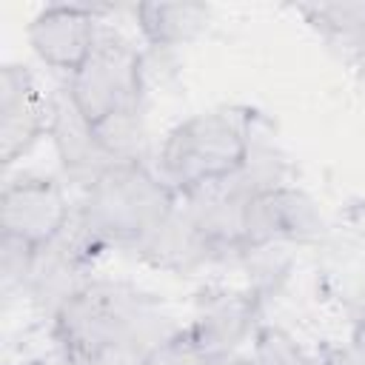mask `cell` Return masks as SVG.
I'll list each match as a JSON object with an SVG mask.
<instances>
[{
  "mask_svg": "<svg viewBox=\"0 0 365 365\" xmlns=\"http://www.w3.org/2000/svg\"><path fill=\"white\" fill-rule=\"evenodd\" d=\"M302 362H305V351L297 345V339L288 331L277 325H262L254 334L248 365H302Z\"/></svg>",
  "mask_w": 365,
  "mask_h": 365,
  "instance_id": "9a60e30c",
  "label": "cell"
},
{
  "mask_svg": "<svg viewBox=\"0 0 365 365\" xmlns=\"http://www.w3.org/2000/svg\"><path fill=\"white\" fill-rule=\"evenodd\" d=\"M97 29L100 23L86 6L54 3L29 23V43L43 63L71 74L88 57Z\"/></svg>",
  "mask_w": 365,
  "mask_h": 365,
  "instance_id": "ba28073f",
  "label": "cell"
},
{
  "mask_svg": "<svg viewBox=\"0 0 365 365\" xmlns=\"http://www.w3.org/2000/svg\"><path fill=\"white\" fill-rule=\"evenodd\" d=\"M348 356L354 365H365V317L354 325L351 342H348Z\"/></svg>",
  "mask_w": 365,
  "mask_h": 365,
  "instance_id": "d6986e66",
  "label": "cell"
},
{
  "mask_svg": "<svg viewBox=\"0 0 365 365\" xmlns=\"http://www.w3.org/2000/svg\"><path fill=\"white\" fill-rule=\"evenodd\" d=\"M302 365H354L348 351H336V348H319L314 354H305Z\"/></svg>",
  "mask_w": 365,
  "mask_h": 365,
  "instance_id": "ac0fdd59",
  "label": "cell"
},
{
  "mask_svg": "<svg viewBox=\"0 0 365 365\" xmlns=\"http://www.w3.org/2000/svg\"><path fill=\"white\" fill-rule=\"evenodd\" d=\"M299 11L334 51L365 57V3H314Z\"/></svg>",
  "mask_w": 365,
  "mask_h": 365,
  "instance_id": "4fadbf2b",
  "label": "cell"
},
{
  "mask_svg": "<svg viewBox=\"0 0 365 365\" xmlns=\"http://www.w3.org/2000/svg\"><path fill=\"white\" fill-rule=\"evenodd\" d=\"M259 308L262 297L257 291H220L200 302L197 319L188 331L211 354L228 359L248 336L259 331Z\"/></svg>",
  "mask_w": 365,
  "mask_h": 365,
  "instance_id": "30bf717a",
  "label": "cell"
},
{
  "mask_svg": "<svg viewBox=\"0 0 365 365\" xmlns=\"http://www.w3.org/2000/svg\"><path fill=\"white\" fill-rule=\"evenodd\" d=\"M140 31L157 48H171L194 40L208 23V6L194 0H151L134 9Z\"/></svg>",
  "mask_w": 365,
  "mask_h": 365,
  "instance_id": "7c38bea8",
  "label": "cell"
},
{
  "mask_svg": "<svg viewBox=\"0 0 365 365\" xmlns=\"http://www.w3.org/2000/svg\"><path fill=\"white\" fill-rule=\"evenodd\" d=\"M46 134L51 137V145L57 151V160L66 177H71L80 185H91L108 165H114V160L100 145L94 125L77 111L66 88L48 97V131Z\"/></svg>",
  "mask_w": 365,
  "mask_h": 365,
  "instance_id": "9c48e42d",
  "label": "cell"
},
{
  "mask_svg": "<svg viewBox=\"0 0 365 365\" xmlns=\"http://www.w3.org/2000/svg\"><path fill=\"white\" fill-rule=\"evenodd\" d=\"M177 200L174 188L143 160H125L86 185L74 225L94 248H137L177 208Z\"/></svg>",
  "mask_w": 365,
  "mask_h": 365,
  "instance_id": "7a4b0ae2",
  "label": "cell"
},
{
  "mask_svg": "<svg viewBox=\"0 0 365 365\" xmlns=\"http://www.w3.org/2000/svg\"><path fill=\"white\" fill-rule=\"evenodd\" d=\"M356 83H359V88H362V94H365V57H362L359 66H356Z\"/></svg>",
  "mask_w": 365,
  "mask_h": 365,
  "instance_id": "ffe728a7",
  "label": "cell"
},
{
  "mask_svg": "<svg viewBox=\"0 0 365 365\" xmlns=\"http://www.w3.org/2000/svg\"><path fill=\"white\" fill-rule=\"evenodd\" d=\"M100 145L106 148V154L114 163H125V160H140V148L145 143V117H143V106L120 111L108 120H103L100 125H94Z\"/></svg>",
  "mask_w": 365,
  "mask_h": 365,
  "instance_id": "5bb4252c",
  "label": "cell"
},
{
  "mask_svg": "<svg viewBox=\"0 0 365 365\" xmlns=\"http://www.w3.org/2000/svg\"><path fill=\"white\" fill-rule=\"evenodd\" d=\"M68 222L71 205L57 180L20 177L0 191V234H11L43 248L57 240Z\"/></svg>",
  "mask_w": 365,
  "mask_h": 365,
  "instance_id": "8992f818",
  "label": "cell"
},
{
  "mask_svg": "<svg viewBox=\"0 0 365 365\" xmlns=\"http://www.w3.org/2000/svg\"><path fill=\"white\" fill-rule=\"evenodd\" d=\"M51 319L68 365H145L180 331L151 294L108 279H91Z\"/></svg>",
  "mask_w": 365,
  "mask_h": 365,
  "instance_id": "6da1fadb",
  "label": "cell"
},
{
  "mask_svg": "<svg viewBox=\"0 0 365 365\" xmlns=\"http://www.w3.org/2000/svg\"><path fill=\"white\" fill-rule=\"evenodd\" d=\"M134 251L154 268L180 271V274L222 257L214 240L194 222V217L182 205H177Z\"/></svg>",
  "mask_w": 365,
  "mask_h": 365,
  "instance_id": "8fae6325",
  "label": "cell"
},
{
  "mask_svg": "<svg viewBox=\"0 0 365 365\" xmlns=\"http://www.w3.org/2000/svg\"><path fill=\"white\" fill-rule=\"evenodd\" d=\"M145 365H225V359H220L205 345H200L194 334L185 328L177 331L171 339H165Z\"/></svg>",
  "mask_w": 365,
  "mask_h": 365,
  "instance_id": "e0dca14e",
  "label": "cell"
},
{
  "mask_svg": "<svg viewBox=\"0 0 365 365\" xmlns=\"http://www.w3.org/2000/svg\"><path fill=\"white\" fill-rule=\"evenodd\" d=\"M248 125L231 111H202L174 125L160 148V177L185 197L248 163Z\"/></svg>",
  "mask_w": 365,
  "mask_h": 365,
  "instance_id": "3957f363",
  "label": "cell"
},
{
  "mask_svg": "<svg viewBox=\"0 0 365 365\" xmlns=\"http://www.w3.org/2000/svg\"><path fill=\"white\" fill-rule=\"evenodd\" d=\"M48 131V100L26 66L0 68V163L11 165Z\"/></svg>",
  "mask_w": 365,
  "mask_h": 365,
  "instance_id": "52a82bcc",
  "label": "cell"
},
{
  "mask_svg": "<svg viewBox=\"0 0 365 365\" xmlns=\"http://www.w3.org/2000/svg\"><path fill=\"white\" fill-rule=\"evenodd\" d=\"M34 259H37V245L11 234H0V279L6 291L29 288Z\"/></svg>",
  "mask_w": 365,
  "mask_h": 365,
  "instance_id": "2e32d148",
  "label": "cell"
},
{
  "mask_svg": "<svg viewBox=\"0 0 365 365\" xmlns=\"http://www.w3.org/2000/svg\"><path fill=\"white\" fill-rule=\"evenodd\" d=\"M145 60L143 54L114 29L100 26L88 57L68 74L63 86L77 111L100 125L103 120L143 106Z\"/></svg>",
  "mask_w": 365,
  "mask_h": 365,
  "instance_id": "277c9868",
  "label": "cell"
},
{
  "mask_svg": "<svg viewBox=\"0 0 365 365\" xmlns=\"http://www.w3.org/2000/svg\"><path fill=\"white\" fill-rule=\"evenodd\" d=\"M325 231L317 202L291 185L257 191L242 217V254L277 242H314Z\"/></svg>",
  "mask_w": 365,
  "mask_h": 365,
  "instance_id": "5b68a950",
  "label": "cell"
}]
</instances>
